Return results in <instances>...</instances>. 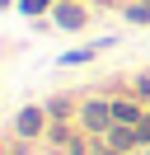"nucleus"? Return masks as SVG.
<instances>
[{
	"label": "nucleus",
	"mask_w": 150,
	"mask_h": 155,
	"mask_svg": "<svg viewBox=\"0 0 150 155\" xmlns=\"http://www.w3.org/2000/svg\"><path fill=\"white\" fill-rule=\"evenodd\" d=\"M75 122H80L84 136H108L112 127V99H80V113H75Z\"/></svg>",
	"instance_id": "nucleus-1"
},
{
	"label": "nucleus",
	"mask_w": 150,
	"mask_h": 155,
	"mask_svg": "<svg viewBox=\"0 0 150 155\" xmlns=\"http://www.w3.org/2000/svg\"><path fill=\"white\" fill-rule=\"evenodd\" d=\"M47 127H52L47 104H24V108L14 113V141H42Z\"/></svg>",
	"instance_id": "nucleus-2"
},
{
	"label": "nucleus",
	"mask_w": 150,
	"mask_h": 155,
	"mask_svg": "<svg viewBox=\"0 0 150 155\" xmlns=\"http://www.w3.org/2000/svg\"><path fill=\"white\" fill-rule=\"evenodd\" d=\"M103 141H108L117 155H136V150H141V132H136V127H127V122H112Z\"/></svg>",
	"instance_id": "nucleus-3"
},
{
	"label": "nucleus",
	"mask_w": 150,
	"mask_h": 155,
	"mask_svg": "<svg viewBox=\"0 0 150 155\" xmlns=\"http://www.w3.org/2000/svg\"><path fill=\"white\" fill-rule=\"evenodd\" d=\"M52 19H56V28H66V33H80L84 24H89V10H84V5H75V0H61Z\"/></svg>",
	"instance_id": "nucleus-4"
},
{
	"label": "nucleus",
	"mask_w": 150,
	"mask_h": 155,
	"mask_svg": "<svg viewBox=\"0 0 150 155\" xmlns=\"http://www.w3.org/2000/svg\"><path fill=\"white\" fill-rule=\"evenodd\" d=\"M141 117H145V104H141V99H131V94H112V122L136 127Z\"/></svg>",
	"instance_id": "nucleus-5"
},
{
	"label": "nucleus",
	"mask_w": 150,
	"mask_h": 155,
	"mask_svg": "<svg viewBox=\"0 0 150 155\" xmlns=\"http://www.w3.org/2000/svg\"><path fill=\"white\" fill-rule=\"evenodd\" d=\"M99 52H103V38L89 42V47H70V52H61V57H56V66H84V61H94Z\"/></svg>",
	"instance_id": "nucleus-6"
},
{
	"label": "nucleus",
	"mask_w": 150,
	"mask_h": 155,
	"mask_svg": "<svg viewBox=\"0 0 150 155\" xmlns=\"http://www.w3.org/2000/svg\"><path fill=\"white\" fill-rule=\"evenodd\" d=\"M47 113H52V122H70L80 108H75V99H66V94H56V99H47Z\"/></svg>",
	"instance_id": "nucleus-7"
},
{
	"label": "nucleus",
	"mask_w": 150,
	"mask_h": 155,
	"mask_svg": "<svg viewBox=\"0 0 150 155\" xmlns=\"http://www.w3.org/2000/svg\"><path fill=\"white\" fill-rule=\"evenodd\" d=\"M70 136H75V132H70V122H52L42 141H47V146H56V150H66V146H70Z\"/></svg>",
	"instance_id": "nucleus-8"
},
{
	"label": "nucleus",
	"mask_w": 150,
	"mask_h": 155,
	"mask_svg": "<svg viewBox=\"0 0 150 155\" xmlns=\"http://www.w3.org/2000/svg\"><path fill=\"white\" fill-rule=\"evenodd\" d=\"M131 99L150 104V75H136V80H131Z\"/></svg>",
	"instance_id": "nucleus-9"
},
{
	"label": "nucleus",
	"mask_w": 150,
	"mask_h": 155,
	"mask_svg": "<svg viewBox=\"0 0 150 155\" xmlns=\"http://www.w3.org/2000/svg\"><path fill=\"white\" fill-rule=\"evenodd\" d=\"M136 132H141V150H145V146H150V108H145V117L136 122Z\"/></svg>",
	"instance_id": "nucleus-10"
},
{
	"label": "nucleus",
	"mask_w": 150,
	"mask_h": 155,
	"mask_svg": "<svg viewBox=\"0 0 150 155\" xmlns=\"http://www.w3.org/2000/svg\"><path fill=\"white\" fill-rule=\"evenodd\" d=\"M52 0H24V14H38V10H47Z\"/></svg>",
	"instance_id": "nucleus-11"
},
{
	"label": "nucleus",
	"mask_w": 150,
	"mask_h": 155,
	"mask_svg": "<svg viewBox=\"0 0 150 155\" xmlns=\"http://www.w3.org/2000/svg\"><path fill=\"white\" fill-rule=\"evenodd\" d=\"M145 155H150V146H145Z\"/></svg>",
	"instance_id": "nucleus-12"
}]
</instances>
